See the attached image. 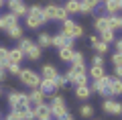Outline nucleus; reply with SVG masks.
<instances>
[{"label":"nucleus","mask_w":122,"mask_h":120,"mask_svg":"<svg viewBox=\"0 0 122 120\" xmlns=\"http://www.w3.org/2000/svg\"><path fill=\"white\" fill-rule=\"evenodd\" d=\"M87 75H90L92 79L96 82V79H102L106 73H104V67H96V65H92V67L87 69Z\"/></svg>","instance_id":"20"},{"label":"nucleus","mask_w":122,"mask_h":120,"mask_svg":"<svg viewBox=\"0 0 122 120\" xmlns=\"http://www.w3.org/2000/svg\"><path fill=\"white\" fill-rule=\"evenodd\" d=\"M4 82H6V69L0 67V83H4Z\"/></svg>","instance_id":"42"},{"label":"nucleus","mask_w":122,"mask_h":120,"mask_svg":"<svg viewBox=\"0 0 122 120\" xmlns=\"http://www.w3.org/2000/svg\"><path fill=\"white\" fill-rule=\"evenodd\" d=\"M6 35H8L10 39H16V41H20V39H22V26H20V25L12 26V29H10L8 33H6Z\"/></svg>","instance_id":"27"},{"label":"nucleus","mask_w":122,"mask_h":120,"mask_svg":"<svg viewBox=\"0 0 122 120\" xmlns=\"http://www.w3.org/2000/svg\"><path fill=\"white\" fill-rule=\"evenodd\" d=\"M49 112H51V116H57V118H61V116L69 114V112H67V106H65V100L61 98V96H53V98H51Z\"/></svg>","instance_id":"5"},{"label":"nucleus","mask_w":122,"mask_h":120,"mask_svg":"<svg viewBox=\"0 0 122 120\" xmlns=\"http://www.w3.org/2000/svg\"><path fill=\"white\" fill-rule=\"evenodd\" d=\"M25 57H29L30 61H37V59H39V57H41V47H39V45H37V43H33V45H30L29 49H26Z\"/></svg>","instance_id":"17"},{"label":"nucleus","mask_w":122,"mask_h":120,"mask_svg":"<svg viewBox=\"0 0 122 120\" xmlns=\"http://www.w3.org/2000/svg\"><path fill=\"white\" fill-rule=\"evenodd\" d=\"M79 114L86 116V118H90V116H94V106H90V104H83L81 110H79Z\"/></svg>","instance_id":"31"},{"label":"nucleus","mask_w":122,"mask_h":120,"mask_svg":"<svg viewBox=\"0 0 122 120\" xmlns=\"http://www.w3.org/2000/svg\"><path fill=\"white\" fill-rule=\"evenodd\" d=\"M0 67L2 69L8 67V49L6 47H0Z\"/></svg>","instance_id":"29"},{"label":"nucleus","mask_w":122,"mask_h":120,"mask_svg":"<svg viewBox=\"0 0 122 120\" xmlns=\"http://www.w3.org/2000/svg\"><path fill=\"white\" fill-rule=\"evenodd\" d=\"M102 108H104V112H108V114H122V104L116 102V100H104V104H102Z\"/></svg>","instance_id":"11"},{"label":"nucleus","mask_w":122,"mask_h":120,"mask_svg":"<svg viewBox=\"0 0 122 120\" xmlns=\"http://www.w3.org/2000/svg\"><path fill=\"white\" fill-rule=\"evenodd\" d=\"M2 4H6V0H0V6H2Z\"/></svg>","instance_id":"47"},{"label":"nucleus","mask_w":122,"mask_h":120,"mask_svg":"<svg viewBox=\"0 0 122 120\" xmlns=\"http://www.w3.org/2000/svg\"><path fill=\"white\" fill-rule=\"evenodd\" d=\"M6 4H8V12H12L14 16H26V4L22 0H6Z\"/></svg>","instance_id":"8"},{"label":"nucleus","mask_w":122,"mask_h":120,"mask_svg":"<svg viewBox=\"0 0 122 120\" xmlns=\"http://www.w3.org/2000/svg\"><path fill=\"white\" fill-rule=\"evenodd\" d=\"M110 29L112 31L122 29V16L120 14H112V16H110Z\"/></svg>","instance_id":"28"},{"label":"nucleus","mask_w":122,"mask_h":120,"mask_svg":"<svg viewBox=\"0 0 122 120\" xmlns=\"http://www.w3.org/2000/svg\"><path fill=\"white\" fill-rule=\"evenodd\" d=\"M71 71H73V73H87V67H86V63H81V65H71Z\"/></svg>","instance_id":"38"},{"label":"nucleus","mask_w":122,"mask_h":120,"mask_svg":"<svg viewBox=\"0 0 122 120\" xmlns=\"http://www.w3.org/2000/svg\"><path fill=\"white\" fill-rule=\"evenodd\" d=\"M114 73H116L114 77H118V79H122V67H116V69H114Z\"/></svg>","instance_id":"43"},{"label":"nucleus","mask_w":122,"mask_h":120,"mask_svg":"<svg viewBox=\"0 0 122 120\" xmlns=\"http://www.w3.org/2000/svg\"><path fill=\"white\" fill-rule=\"evenodd\" d=\"M45 12V21H67V12L63 10V6H57V4H47L43 8Z\"/></svg>","instance_id":"4"},{"label":"nucleus","mask_w":122,"mask_h":120,"mask_svg":"<svg viewBox=\"0 0 122 120\" xmlns=\"http://www.w3.org/2000/svg\"><path fill=\"white\" fill-rule=\"evenodd\" d=\"M16 25H18V16H14L12 12H6V14L0 16V31H4V33H8Z\"/></svg>","instance_id":"9"},{"label":"nucleus","mask_w":122,"mask_h":120,"mask_svg":"<svg viewBox=\"0 0 122 120\" xmlns=\"http://www.w3.org/2000/svg\"><path fill=\"white\" fill-rule=\"evenodd\" d=\"M18 116H20V120H35V110H30V108H26V110L18 112Z\"/></svg>","instance_id":"30"},{"label":"nucleus","mask_w":122,"mask_h":120,"mask_svg":"<svg viewBox=\"0 0 122 120\" xmlns=\"http://www.w3.org/2000/svg\"><path fill=\"white\" fill-rule=\"evenodd\" d=\"M25 21H26V26H29V29H39V26L45 22L43 6H41V4H33V6H29Z\"/></svg>","instance_id":"1"},{"label":"nucleus","mask_w":122,"mask_h":120,"mask_svg":"<svg viewBox=\"0 0 122 120\" xmlns=\"http://www.w3.org/2000/svg\"><path fill=\"white\" fill-rule=\"evenodd\" d=\"M118 2H120V10H122V0H118Z\"/></svg>","instance_id":"49"},{"label":"nucleus","mask_w":122,"mask_h":120,"mask_svg":"<svg viewBox=\"0 0 122 120\" xmlns=\"http://www.w3.org/2000/svg\"><path fill=\"white\" fill-rule=\"evenodd\" d=\"M0 94H2V88H0Z\"/></svg>","instance_id":"50"},{"label":"nucleus","mask_w":122,"mask_h":120,"mask_svg":"<svg viewBox=\"0 0 122 120\" xmlns=\"http://www.w3.org/2000/svg\"><path fill=\"white\" fill-rule=\"evenodd\" d=\"M92 65H96V67H104V57L102 55H96L92 59Z\"/></svg>","instance_id":"39"},{"label":"nucleus","mask_w":122,"mask_h":120,"mask_svg":"<svg viewBox=\"0 0 122 120\" xmlns=\"http://www.w3.org/2000/svg\"><path fill=\"white\" fill-rule=\"evenodd\" d=\"M71 43H73V39H69L67 35H63V33L53 35V37H51V45H53V47H57V49H61V47H71Z\"/></svg>","instance_id":"10"},{"label":"nucleus","mask_w":122,"mask_h":120,"mask_svg":"<svg viewBox=\"0 0 122 120\" xmlns=\"http://www.w3.org/2000/svg\"><path fill=\"white\" fill-rule=\"evenodd\" d=\"M57 120H73V118H71L69 114H65V116H61V118H57Z\"/></svg>","instance_id":"46"},{"label":"nucleus","mask_w":122,"mask_h":120,"mask_svg":"<svg viewBox=\"0 0 122 120\" xmlns=\"http://www.w3.org/2000/svg\"><path fill=\"white\" fill-rule=\"evenodd\" d=\"M39 90L43 92L45 96H49V94H53V92H55L57 88H55V82H53V79H41V83H39Z\"/></svg>","instance_id":"15"},{"label":"nucleus","mask_w":122,"mask_h":120,"mask_svg":"<svg viewBox=\"0 0 122 120\" xmlns=\"http://www.w3.org/2000/svg\"><path fill=\"white\" fill-rule=\"evenodd\" d=\"M30 45H33V41H30L29 37H22V39H20V45H18V49H20L22 53H26V49H29Z\"/></svg>","instance_id":"33"},{"label":"nucleus","mask_w":122,"mask_h":120,"mask_svg":"<svg viewBox=\"0 0 122 120\" xmlns=\"http://www.w3.org/2000/svg\"><path fill=\"white\" fill-rule=\"evenodd\" d=\"M110 79L112 77H102V79H96V82L92 83V88H90V92H98L100 96H104V98H108L110 96Z\"/></svg>","instance_id":"6"},{"label":"nucleus","mask_w":122,"mask_h":120,"mask_svg":"<svg viewBox=\"0 0 122 120\" xmlns=\"http://www.w3.org/2000/svg\"><path fill=\"white\" fill-rule=\"evenodd\" d=\"M100 2H104V4H106V2H110V0H100Z\"/></svg>","instance_id":"48"},{"label":"nucleus","mask_w":122,"mask_h":120,"mask_svg":"<svg viewBox=\"0 0 122 120\" xmlns=\"http://www.w3.org/2000/svg\"><path fill=\"white\" fill-rule=\"evenodd\" d=\"M100 0H79V12L81 14H90L92 10L98 6Z\"/></svg>","instance_id":"14"},{"label":"nucleus","mask_w":122,"mask_h":120,"mask_svg":"<svg viewBox=\"0 0 122 120\" xmlns=\"http://www.w3.org/2000/svg\"><path fill=\"white\" fill-rule=\"evenodd\" d=\"M98 41H100V39H98L96 35H92V37H90V45H92V47H94V45H96Z\"/></svg>","instance_id":"44"},{"label":"nucleus","mask_w":122,"mask_h":120,"mask_svg":"<svg viewBox=\"0 0 122 120\" xmlns=\"http://www.w3.org/2000/svg\"><path fill=\"white\" fill-rule=\"evenodd\" d=\"M83 63V55L79 51H75L73 53V59H71V65H81Z\"/></svg>","instance_id":"35"},{"label":"nucleus","mask_w":122,"mask_h":120,"mask_svg":"<svg viewBox=\"0 0 122 120\" xmlns=\"http://www.w3.org/2000/svg\"><path fill=\"white\" fill-rule=\"evenodd\" d=\"M6 71H10V73H20V65H14V63H8V67H6Z\"/></svg>","instance_id":"40"},{"label":"nucleus","mask_w":122,"mask_h":120,"mask_svg":"<svg viewBox=\"0 0 122 120\" xmlns=\"http://www.w3.org/2000/svg\"><path fill=\"white\" fill-rule=\"evenodd\" d=\"M104 10L112 16V14H118V10H120V2L118 0H110V2H106L104 4Z\"/></svg>","instance_id":"21"},{"label":"nucleus","mask_w":122,"mask_h":120,"mask_svg":"<svg viewBox=\"0 0 122 120\" xmlns=\"http://www.w3.org/2000/svg\"><path fill=\"white\" fill-rule=\"evenodd\" d=\"M29 100H30V104H35V106H41V104H45V94L37 88V90H33L29 94Z\"/></svg>","instance_id":"16"},{"label":"nucleus","mask_w":122,"mask_h":120,"mask_svg":"<svg viewBox=\"0 0 122 120\" xmlns=\"http://www.w3.org/2000/svg\"><path fill=\"white\" fill-rule=\"evenodd\" d=\"M90 96H92L90 86H77V88H75V98H79V100H87Z\"/></svg>","instance_id":"23"},{"label":"nucleus","mask_w":122,"mask_h":120,"mask_svg":"<svg viewBox=\"0 0 122 120\" xmlns=\"http://www.w3.org/2000/svg\"><path fill=\"white\" fill-rule=\"evenodd\" d=\"M73 53H75L73 47H61V49H59V59H61V61H67V63H71Z\"/></svg>","instance_id":"18"},{"label":"nucleus","mask_w":122,"mask_h":120,"mask_svg":"<svg viewBox=\"0 0 122 120\" xmlns=\"http://www.w3.org/2000/svg\"><path fill=\"white\" fill-rule=\"evenodd\" d=\"M8 106L12 112H22L30 106V100L22 92H8Z\"/></svg>","instance_id":"2"},{"label":"nucleus","mask_w":122,"mask_h":120,"mask_svg":"<svg viewBox=\"0 0 122 120\" xmlns=\"http://www.w3.org/2000/svg\"><path fill=\"white\" fill-rule=\"evenodd\" d=\"M112 63H114V67H122V53H114Z\"/></svg>","instance_id":"37"},{"label":"nucleus","mask_w":122,"mask_h":120,"mask_svg":"<svg viewBox=\"0 0 122 120\" xmlns=\"http://www.w3.org/2000/svg\"><path fill=\"white\" fill-rule=\"evenodd\" d=\"M18 79H20L22 86L30 88V90H37L41 83V75L35 71H30V69H20V73H18Z\"/></svg>","instance_id":"3"},{"label":"nucleus","mask_w":122,"mask_h":120,"mask_svg":"<svg viewBox=\"0 0 122 120\" xmlns=\"http://www.w3.org/2000/svg\"><path fill=\"white\" fill-rule=\"evenodd\" d=\"M22 59H25V53H22L18 47H14V49H8V63L20 65V61H22Z\"/></svg>","instance_id":"13"},{"label":"nucleus","mask_w":122,"mask_h":120,"mask_svg":"<svg viewBox=\"0 0 122 120\" xmlns=\"http://www.w3.org/2000/svg\"><path fill=\"white\" fill-rule=\"evenodd\" d=\"M37 45H39L41 49L51 47V35H49V33H41V35H39V39H37Z\"/></svg>","instance_id":"25"},{"label":"nucleus","mask_w":122,"mask_h":120,"mask_svg":"<svg viewBox=\"0 0 122 120\" xmlns=\"http://www.w3.org/2000/svg\"><path fill=\"white\" fill-rule=\"evenodd\" d=\"M61 33L67 35L69 39H79V37L83 35V29H81L79 25H75L73 21H69V18H67V21H63V31H61Z\"/></svg>","instance_id":"7"},{"label":"nucleus","mask_w":122,"mask_h":120,"mask_svg":"<svg viewBox=\"0 0 122 120\" xmlns=\"http://www.w3.org/2000/svg\"><path fill=\"white\" fill-rule=\"evenodd\" d=\"M116 53H122V39L116 41Z\"/></svg>","instance_id":"45"},{"label":"nucleus","mask_w":122,"mask_h":120,"mask_svg":"<svg viewBox=\"0 0 122 120\" xmlns=\"http://www.w3.org/2000/svg\"><path fill=\"white\" fill-rule=\"evenodd\" d=\"M6 120H20V116H18V112H12V110H10V114L6 116Z\"/></svg>","instance_id":"41"},{"label":"nucleus","mask_w":122,"mask_h":120,"mask_svg":"<svg viewBox=\"0 0 122 120\" xmlns=\"http://www.w3.org/2000/svg\"><path fill=\"white\" fill-rule=\"evenodd\" d=\"M63 10H65L67 14H75V12H79V0H67L65 6H63Z\"/></svg>","instance_id":"22"},{"label":"nucleus","mask_w":122,"mask_h":120,"mask_svg":"<svg viewBox=\"0 0 122 120\" xmlns=\"http://www.w3.org/2000/svg\"><path fill=\"white\" fill-rule=\"evenodd\" d=\"M94 49L98 51V55H104V53L108 51V43H104V41H98V43L94 45Z\"/></svg>","instance_id":"32"},{"label":"nucleus","mask_w":122,"mask_h":120,"mask_svg":"<svg viewBox=\"0 0 122 120\" xmlns=\"http://www.w3.org/2000/svg\"><path fill=\"white\" fill-rule=\"evenodd\" d=\"M102 41H104V43H112V41H114V31H106V33H102Z\"/></svg>","instance_id":"36"},{"label":"nucleus","mask_w":122,"mask_h":120,"mask_svg":"<svg viewBox=\"0 0 122 120\" xmlns=\"http://www.w3.org/2000/svg\"><path fill=\"white\" fill-rule=\"evenodd\" d=\"M75 88L77 86H87V73H73V79H71Z\"/></svg>","instance_id":"26"},{"label":"nucleus","mask_w":122,"mask_h":120,"mask_svg":"<svg viewBox=\"0 0 122 120\" xmlns=\"http://www.w3.org/2000/svg\"><path fill=\"white\" fill-rule=\"evenodd\" d=\"M53 82H55V88H67V77L65 75H57Z\"/></svg>","instance_id":"34"},{"label":"nucleus","mask_w":122,"mask_h":120,"mask_svg":"<svg viewBox=\"0 0 122 120\" xmlns=\"http://www.w3.org/2000/svg\"><path fill=\"white\" fill-rule=\"evenodd\" d=\"M94 26H96V31L100 35L106 33V31H112V29H110V16H108V14H100V16L96 18V25H94Z\"/></svg>","instance_id":"12"},{"label":"nucleus","mask_w":122,"mask_h":120,"mask_svg":"<svg viewBox=\"0 0 122 120\" xmlns=\"http://www.w3.org/2000/svg\"><path fill=\"white\" fill-rule=\"evenodd\" d=\"M57 75L59 73H57V69L53 65H43V79H55Z\"/></svg>","instance_id":"24"},{"label":"nucleus","mask_w":122,"mask_h":120,"mask_svg":"<svg viewBox=\"0 0 122 120\" xmlns=\"http://www.w3.org/2000/svg\"><path fill=\"white\" fill-rule=\"evenodd\" d=\"M122 94V79L112 77L110 79V96H120Z\"/></svg>","instance_id":"19"}]
</instances>
